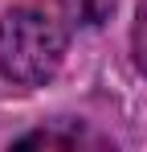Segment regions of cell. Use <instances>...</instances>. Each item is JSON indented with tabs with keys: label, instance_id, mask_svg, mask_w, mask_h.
Wrapping results in <instances>:
<instances>
[{
	"label": "cell",
	"instance_id": "obj_1",
	"mask_svg": "<svg viewBox=\"0 0 147 152\" xmlns=\"http://www.w3.org/2000/svg\"><path fill=\"white\" fill-rule=\"evenodd\" d=\"M66 25L45 8H8L0 17V74L17 86H45L66 62Z\"/></svg>",
	"mask_w": 147,
	"mask_h": 152
},
{
	"label": "cell",
	"instance_id": "obj_2",
	"mask_svg": "<svg viewBox=\"0 0 147 152\" xmlns=\"http://www.w3.org/2000/svg\"><path fill=\"white\" fill-rule=\"evenodd\" d=\"M110 8H115V0H61V12L74 25H102L110 17Z\"/></svg>",
	"mask_w": 147,
	"mask_h": 152
},
{
	"label": "cell",
	"instance_id": "obj_3",
	"mask_svg": "<svg viewBox=\"0 0 147 152\" xmlns=\"http://www.w3.org/2000/svg\"><path fill=\"white\" fill-rule=\"evenodd\" d=\"M17 144H21V148H37V144H102V140H94V136H86V132H82V127H78V132H33V136H24V140H17Z\"/></svg>",
	"mask_w": 147,
	"mask_h": 152
},
{
	"label": "cell",
	"instance_id": "obj_4",
	"mask_svg": "<svg viewBox=\"0 0 147 152\" xmlns=\"http://www.w3.org/2000/svg\"><path fill=\"white\" fill-rule=\"evenodd\" d=\"M131 53H135V66L147 74V0H139V12H135V29H131Z\"/></svg>",
	"mask_w": 147,
	"mask_h": 152
}]
</instances>
